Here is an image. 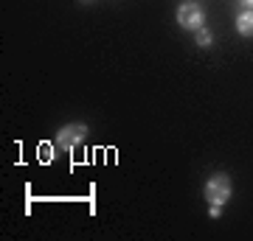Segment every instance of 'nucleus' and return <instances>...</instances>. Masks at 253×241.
Segmentation results:
<instances>
[{
  "mask_svg": "<svg viewBox=\"0 0 253 241\" xmlns=\"http://www.w3.org/2000/svg\"><path fill=\"white\" fill-rule=\"evenodd\" d=\"M211 39H214V36H211V31H208V28H197V45L208 48V45H211Z\"/></svg>",
  "mask_w": 253,
  "mask_h": 241,
  "instance_id": "nucleus-5",
  "label": "nucleus"
},
{
  "mask_svg": "<svg viewBox=\"0 0 253 241\" xmlns=\"http://www.w3.org/2000/svg\"><path fill=\"white\" fill-rule=\"evenodd\" d=\"M242 3H245V6H253V0H242Z\"/></svg>",
  "mask_w": 253,
  "mask_h": 241,
  "instance_id": "nucleus-7",
  "label": "nucleus"
},
{
  "mask_svg": "<svg viewBox=\"0 0 253 241\" xmlns=\"http://www.w3.org/2000/svg\"><path fill=\"white\" fill-rule=\"evenodd\" d=\"M236 31L242 36H253V11H242L236 17Z\"/></svg>",
  "mask_w": 253,
  "mask_h": 241,
  "instance_id": "nucleus-4",
  "label": "nucleus"
},
{
  "mask_svg": "<svg viewBox=\"0 0 253 241\" xmlns=\"http://www.w3.org/2000/svg\"><path fill=\"white\" fill-rule=\"evenodd\" d=\"M177 23L183 28H189V31H197L206 23V14H203V9H200L197 3H183L180 9H177Z\"/></svg>",
  "mask_w": 253,
  "mask_h": 241,
  "instance_id": "nucleus-3",
  "label": "nucleus"
},
{
  "mask_svg": "<svg viewBox=\"0 0 253 241\" xmlns=\"http://www.w3.org/2000/svg\"><path fill=\"white\" fill-rule=\"evenodd\" d=\"M231 191H234V185H231L228 174H214L206 182V199L211 205H225L228 199H231Z\"/></svg>",
  "mask_w": 253,
  "mask_h": 241,
  "instance_id": "nucleus-1",
  "label": "nucleus"
},
{
  "mask_svg": "<svg viewBox=\"0 0 253 241\" xmlns=\"http://www.w3.org/2000/svg\"><path fill=\"white\" fill-rule=\"evenodd\" d=\"M40 154H42V160H54V149H51V152H48V146H45V143H42V146H40Z\"/></svg>",
  "mask_w": 253,
  "mask_h": 241,
  "instance_id": "nucleus-6",
  "label": "nucleus"
},
{
  "mask_svg": "<svg viewBox=\"0 0 253 241\" xmlns=\"http://www.w3.org/2000/svg\"><path fill=\"white\" fill-rule=\"evenodd\" d=\"M84 135H87V126L84 124H68V126L59 129V135H56V146L65 149V152H73V149L84 140Z\"/></svg>",
  "mask_w": 253,
  "mask_h": 241,
  "instance_id": "nucleus-2",
  "label": "nucleus"
}]
</instances>
